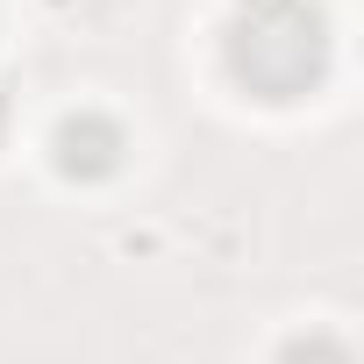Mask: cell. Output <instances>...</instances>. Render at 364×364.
Returning a JSON list of instances; mask_svg holds the SVG:
<instances>
[{
	"mask_svg": "<svg viewBox=\"0 0 364 364\" xmlns=\"http://www.w3.org/2000/svg\"><path fill=\"white\" fill-rule=\"evenodd\" d=\"M8 136H15V107H8V93H0V150H8Z\"/></svg>",
	"mask_w": 364,
	"mask_h": 364,
	"instance_id": "277c9868",
	"label": "cell"
},
{
	"mask_svg": "<svg viewBox=\"0 0 364 364\" xmlns=\"http://www.w3.org/2000/svg\"><path fill=\"white\" fill-rule=\"evenodd\" d=\"M279 364H357V357H350L343 336H328V328H300V336L279 343Z\"/></svg>",
	"mask_w": 364,
	"mask_h": 364,
	"instance_id": "3957f363",
	"label": "cell"
},
{
	"mask_svg": "<svg viewBox=\"0 0 364 364\" xmlns=\"http://www.w3.org/2000/svg\"><path fill=\"white\" fill-rule=\"evenodd\" d=\"M50 164L65 178H79V186H100V178H114L129 164V129L100 107H79L50 129Z\"/></svg>",
	"mask_w": 364,
	"mask_h": 364,
	"instance_id": "7a4b0ae2",
	"label": "cell"
},
{
	"mask_svg": "<svg viewBox=\"0 0 364 364\" xmlns=\"http://www.w3.org/2000/svg\"><path fill=\"white\" fill-rule=\"evenodd\" d=\"M336 65V29L321 0H236L222 22V72L243 100L293 107L321 93Z\"/></svg>",
	"mask_w": 364,
	"mask_h": 364,
	"instance_id": "6da1fadb",
	"label": "cell"
}]
</instances>
